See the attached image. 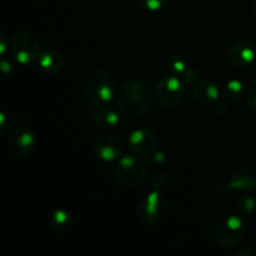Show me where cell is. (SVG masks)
<instances>
[{"label":"cell","mask_w":256,"mask_h":256,"mask_svg":"<svg viewBox=\"0 0 256 256\" xmlns=\"http://www.w3.org/2000/svg\"><path fill=\"white\" fill-rule=\"evenodd\" d=\"M238 256H252L254 255V252H252V249H250L249 246H240L239 249L236 250V252H235Z\"/></svg>","instance_id":"cell-27"},{"label":"cell","mask_w":256,"mask_h":256,"mask_svg":"<svg viewBox=\"0 0 256 256\" xmlns=\"http://www.w3.org/2000/svg\"><path fill=\"white\" fill-rule=\"evenodd\" d=\"M232 188L229 184H220L215 188L214 195L218 199H225L226 196H229V194L232 192Z\"/></svg>","instance_id":"cell-22"},{"label":"cell","mask_w":256,"mask_h":256,"mask_svg":"<svg viewBox=\"0 0 256 256\" xmlns=\"http://www.w3.org/2000/svg\"><path fill=\"white\" fill-rule=\"evenodd\" d=\"M85 95L92 108L109 105L116 96V78L104 66H94L89 70L85 78Z\"/></svg>","instance_id":"cell-2"},{"label":"cell","mask_w":256,"mask_h":256,"mask_svg":"<svg viewBox=\"0 0 256 256\" xmlns=\"http://www.w3.org/2000/svg\"><path fill=\"white\" fill-rule=\"evenodd\" d=\"M92 122L102 130H114L119 126L120 116L115 110L110 109L108 105L96 106L92 110Z\"/></svg>","instance_id":"cell-14"},{"label":"cell","mask_w":256,"mask_h":256,"mask_svg":"<svg viewBox=\"0 0 256 256\" xmlns=\"http://www.w3.org/2000/svg\"><path fill=\"white\" fill-rule=\"evenodd\" d=\"M115 104L124 116H142L152 108V92L142 82L130 80L119 86L115 96Z\"/></svg>","instance_id":"cell-1"},{"label":"cell","mask_w":256,"mask_h":256,"mask_svg":"<svg viewBox=\"0 0 256 256\" xmlns=\"http://www.w3.org/2000/svg\"><path fill=\"white\" fill-rule=\"evenodd\" d=\"M49 228L55 234H66L74 226V216L65 209H58L49 216Z\"/></svg>","instance_id":"cell-17"},{"label":"cell","mask_w":256,"mask_h":256,"mask_svg":"<svg viewBox=\"0 0 256 256\" xmlns=\"http://www.w3.org/2000/svg\"><path fill=\"white\" fill-rule=\"evenodd\" d=\"M192 95H194L195 100L202 104H212L220 99L222 96V90L212 80H200L195 84L192 88Z\"/></svg>","instance_id":"cell-16"},{"label":"cell","mask_w":256,"mask_h":256,"mask_svg":"<svg viewBox=\"0 0 256 256\" xmlns=\"http://www.w3.org/2000/svg\"><path fill=\"white\" fill-rule=\"evenodd\" d=\"M38 146L35 132L28 124H20L10 134L8 140V150L16 159H25L34 154Z\"/></svg>","instance_id":"cell-8"},{"label":"cell","mask_w":256,"mask_h":256,"mask_svg":"<svg viewBox=\"0 0 256 256\" xmlns=\"http://www.w3.org/2000/svg\"><path fill=\"white\" fill-rule=\"evenodd\" d=\"M38 65L45 74H56L64 68L65 56L60 50L48 49L42 52L38 60Z\"/></svg>","instance_id":"cell-15"},{"label":"cell","mask_w":256,"mask_h":256,"mask_svg":"<svg viewBox=\"0 0 256 256\" xmlns=\"http://www.w3.org/2000/svg\"><path fill=\"white\" fill-rule=\"evenodd\" d=\"M10 126V120L4 112H0V135L6 134L8 129Z\"/></svg>","instance_id":"cell-25"},{"label":"cell","mask_w":256,"mask_h":256,"mask_svg":"<svg viewBox=\"0 0 256 256\" xmlns=\"http://www.w3.org/2000/svg\"><path fill=\"white\" fill-rule=\"evenodd\" d=\"M252 15L254 18V20L256 22V0L252 2Z\"/></svg>","instance_id":"cell-29"},{"label":"cell","mask_w":256,"mask_h":256,"mask_svg":"<svg viewBox=\"0 0 256 256\" xmlns=\"http://www.w3.org/2000/svg\"><path fill=\"white\" fill-rule=\"evenodd\" d=\"M169 178L164 172H156L154 176L150 180V185H152V190L159 192H164L169 188Z\"/></svg>","instance_id":"cell-20"},{"label":"cell","mask_w":256,"mask_h":256,"mask_svg":"<svg viewBox=\"0 0 256 256\" xmlns=\"http://www.w3.org/2000/svg\"><path fill=\"white\" fill-rule=\"evenodd\" d=\"M10 42H8V36L4 32H0V55L4 56L6 50L9 49Z\"/></svg>","instance_id":"cell-26"},{"label":"cell","mask_w":256,"mask_h":256,"mask_svg":"<svg viewBox=\"0 0 256 256\" xmlns=\"http://www.w3.org/2000/svg\"><path fill=\"white\" fill-rule=\"evenodd\" d=\"M9 52L18 64L25 66L38 62L42 54L39 39L30 32H16L10 40Z\"/></svg>","instance_id":"cell-4"},{"label":"cell","mask_w":256,"mask_h":256,"mask_svg":"<svg viewBox=\"0 0 256 256\" xmlns=\"http://www.w3.org/2000/svg\"><path fill=\"white\" fill-rule=\"evenodd\" d=\"M222 95L229 102H238L245 96V86L240 80H230L225 84Z\"/></svg>","instance_id":"cell-18"},{"label":"cell","mask_w":256,"mask_h":256,"mask_svg":"<svg viewBox=\"0 0 256 256\" xmlns=\"http://www.w3.org/2000/svg\"><path fill=\"white\" fill-rule=\"evenodd\" d=\"M94 152L102 162H115L124 154V142L116 135L104 134L95 140Z\"/></svg>","instance_id":"cell-9"},{"label":"cell","mask_w":256,"mask_h":256,"mask_svg":"<svg viewBox=\"0 0 256 256\" xmlns=\"http://www.w3.org/2000/svg\"><path fill=\"white\" fill-rule=\"evenodd\" d=\"M232 190L240 192H250L256 190V168L242 165L232 172L229 182Z\"/></svg>","instance_id":"cell-12"},{"label":"cell","mask_w":256,"mask_h":256,"mask_svg":"<svg viewBox=\"0 0 256 256\" xmlns=\"http://www.w3.org/2000/svg\"><path fill=\"white\" fill-rule=\"evenodd\" d=\"M212 109L214 110L215 114L220 115V116H222V115H224L225 112H228L226 102H222V100H220V99H218L216 102H212Z\"/></svg>","instance_id":"cell-24"},{"label":"cell","mask_w":256,"mask_h":256,"mask_svg":"<svg viewBox=\"0 0 256 256\" xmlns=\"http://www.w3.org/2000/svg\"><path fill=\"white\" fill-rule=\"evenodd\" d=\"M166 66L176 76L182 78L184 82H192L199 78V70L190 65V62L182 55L172 54L168 58Z\"/></svg>","instance_id":"cell-13"},{"label":"cell","mask_w":256,"mask_h":256,"mask_svg":"<svg viewBox=\"0 0 256 256\" xmlns=\"http://www.w3.org/2000/svg\"><path fill=\"white\" fill-rule=\"evenodd\" d=\"M169 212V204L162 196V192H152L145 195L136 208V216L142 224L155 225L162 222Z\"/></svg>","instance_id":"cell-5"},{"label":"cell","mask_w":256,"mask_h":256,"mask_svg":"<svg viewBox=\"0 0 256 256\" xmlns=\"http://www.w3.org/2000/svg\"><path fill=\"white\" fill-rule=\"evenodd\" d=\"M2 70L4 72V75H9L10 72H12V65L10 62H6V60H2Z\"/></svg>","instance_id":"cell-28"},{"label":"cell","mask_w":256,"mask_h":256,"mask_svg":"<svg viewBox=\"0 0 256 256\" xmlns=\"http://www.w3.org/2000/svg\"><path fill=\"white\" fill-rule=\"evenodd\" d=\"M245 102H246V105L249 109L256 112V86L252 88V89L245 95Z\"/></svg>","instance_id":"cell-23"},{"label":"cell","mask_w":256,"mask_h":256,"mask_svg":"<svg viewBox=\"0 0 256 256\" xmlns=\"http://www.w3.org/2000/svg\"><path fill=\"white\" fill-rule=\"evenodd\" d=\"M246 235V225L240 215L225 218L215 228L214 238L219 246L230 249L236 248Z\"/></svg>","instance_id":"cell-6"},{"label":"cell","mask_w":256,"mask_h":256,"mask_svg":"<svg viewBox=\"0 0 256 256\" xmlns=\"http://www.w3.org/2000/svg\"><path fill=\"white\" fill-rule=\"evenodd\" d=\"M255 58L256 50L254 45L245 40H239V42H234L228 52V59H229L230 64L235 68H240V69L250 66L254 62Z\"/></svg>","instance_id":"cell-11"},{"label":"cell","mask_w":256,"mask_h":256,"mask_svg":"<svg viewBox=\"0 0 256 256\" xmlns=\"http://www.w3.org/2000/svg\"><path fill=\"white\" fill-rule=\"evenodd\" d=\"M128 145L132 152L146 156V155H152L156 150L158 136L152 129L139 128V129L132 130L129 134Z\"/></svg>","instance_id":"cell-10"},{"label":"cell","mask_w":256,"mask_h":256,"mask_svg":"<svg viewBox=\"0 0 256 256\" xmlns=\"http://www.w3.org/2000/svg\"><path fill=\"white\" fill-rule=\"evenodd\" d=\"M256 209V202L252 196H242L236 200V210L239 215L248 216L252 215Z\"/></svg>","instance_id":"cell-19"},{"label":"cell","mask_w":256,"mask_h":256,"mask_svg":"<svg viewBox=\"0 0 256 256\" xmlns=\"http://www.w3.org/2000/svg\"><path fill=\"white\" fill-rule=\"evenodd\" d=\"M115 175L120 184L126 188H138L145 182L148 175L146 160L135 152L124 154L116 162Z\"/></svg>","instance_id":"cell-3"},{"label":"cell","mask_w":256,"mask_h":256,"mask_svg":"<svg viewBox=\"0 0 256 256\" xmlns=\"http://www.w3.org/2000/svg\"><path fill=\"white\" fill-rule=\"evenodd\" d=\"M172 0H139L140 6L149 12H156L165 9Z\"/></svg>","instance_id":"cell-21"},{"label":"cell","mask_w":256,"mask_h":256,"mask_svg":"<svg viewBox=\"0 0 256 256\" xmlns=\"http://www.w3.org/2000/svg\"><path fill=\"white\" fill-rule=\"evenodd\" d=\"M186 88L184 80L176 75H166L158 82L155 86V96L160 104L169 109L180 106L185 100Z\"/></svg>","instance_id":"cell-7"}]
</instances>
